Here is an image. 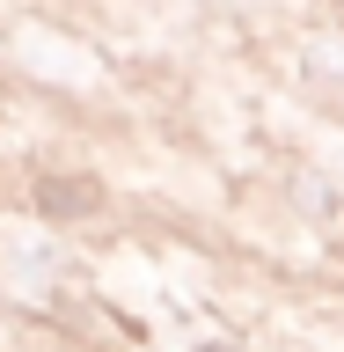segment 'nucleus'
I'll use <instances>...</instances> for the list:
<instances>
[{
    "label": "nucleus",
    "mask_w": 344,
    "mask_h": 352,
    "mask_svg": "<svg viewBox=\"0 0 344 352\" xmlns=\"http://www.w3.org/2000/svg\"><path fill=\"white\" fill-rule=\"evenodd\" d=\"M37 206L44 213H88V206H95V184H44Z\"/></svg>",
    "instance_id": "1"
}]
</instances>
